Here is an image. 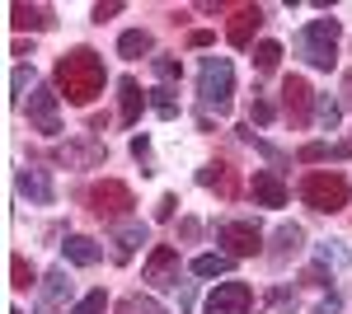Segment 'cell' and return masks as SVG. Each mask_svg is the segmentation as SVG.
I'll use <instances>...</instances> for the list:
<instances>
[{
  "mask_svg": "<svg viewBox=\"0 0 352 314\" xmlns=\"http://www.w3.org/2000/svg\"><path fill=\"white\" fill-rule=\"evenodd\" d=\"M292 300H296V295H292V291H287V287H277V291H272V295H268V305H272V310H287Z\"/></svg>",
  "mask_w": 352,
  "mask_h": 314,
  "instance_id": "obj_37",
  "label": "cell"
},
{
  "mask_svg": "<svg viewBox=\"0 0 352 314\" xmlns=\"http://www.w3.org/2000/svg\"><path fill=\"white\" fill-rule=\"evenodd\" d=\"M300 202H305L310 211L333 216V211L348 207V179H343L338 169H315V174L300 179Z\"/></svg>",
  "mask_w": 352,
  "mask_h": 314,
  "instance_id": "obj_3",
  "label": "cell"
},
{
  "mask_svg": "<svg viewBox=\"0 0 352 314\" xmlns=\"http://www.w3.org/2000/svg\"><path fill=\"white\" fill-rule=\"evenodd\" d=\"M277 61H282V43H272V38H263V43L254 47V66H258L263 76H272V71H277Z\"/></svg>",
  "mask_w": 352,
  "mask_h": 314,
  "instance_id": "obj_24",
  "label": "cell"
},
{
  "mask_svg": "<svg viewBox=\"0 0 352 314\" xmlns=\"http://www.w3.org/2000/svg\"><path fill=\"white\" fill-rule=\"evenodd\" d=\"M151 66H155V76H160V80H179V76H184V66H179L174 56H155Z\"/></svg>",
  "mask_w": 352,
  "mask_h": 314,
  "instance_id": "obj_33",
  "label": "cell"
},
{
  "mask_svg": "<svg viewBox=\"0 0 352 314\" xmlns=\"http://www.w3.org/2000/svg\"><path fill=\"white\" fill-rule=\"evenodd\" d=\"M56 159H61V164H99V159H109V150H104L94 136H85V141H76V146H61Z\"/></svg>",
  "mask_w": 352,
  "mask_h": 314,
  "instance_id": "obj_16",
  "label": "cell"
},
{
  "mask_svg": "<svg viewBox=\"0 0 352 314\" xmlns=\"http://www.w3.org/2000/svg\"><path fill=\"white\" fill-rule=\"evenodd\" d=\"M258 24H263V5H240V10H235V19H230V28H226L230 47H249V43H254V33H258Z\"/></svg>",
  "mask_w": 352,
  "mask_h": 314,
  "instance_id": "obj_12",
  "label": "cell"
},
{
  "mask_svg": "<svg viewBox=\"0 0 352 314\" xmlns=\"http://www.w3.org/2000/svg\"><path fill=\"white\" fill-rule=\"evenodd\" d=\"M56 89H61V99L76 108H89L94 104V94L104 89V61L94 47H71V52L56 61Z\"/></svg>",
  "mask_w": 352,
  "mask_h": 314,
  "instance_id": "obj_1",
  "label": "cell"
},
{
  "mask_svg": "<svg viewBox=\"0 0 352 314\" xmlns=\"http://www.w3.org/2000/svg\"><path fill=\"white\" fill-rule=\"evenodd\" d=\"M113 244H118V262H127L146 244V225L141 221H127V225H118V235H113Z\"/></svg>",
  "mask_w": 352,
  "mask_h": 314,
  "instance_id": "obj_20",
  "label": "cell"
},
{
  "mask_svg": "<svg viewBox=\"0 0 352 314\" xmlns=\"http://www.w3.org/2000/svg\"><path fill=\"white\" fill-rule=\"evenodd\" d=\"M141 108H146V94H141V85L132 76L118 80V117H122V127H136L141 122Z\"/></svg>",
  "mask_w": 352,
  "mask_h": 314,
  "instance_id": "obj_14",
  "label": "cell"
},
{
  "mask_svg": "<svg viewBox=\"0 0 352 314\" xmlns=\"http://www.w3.org/2000/svg\"><path fill=\"white\" fill-rule=\"evenodd\" d=\"M122 314H164V310L155 305V300H136L132 295V300H122Z\"/></svg>",
  "mask_w": 352,
  "mask_h": 314,
  "instance_id": "obj_35",
  "label": "cell"
},
{
  "mask_svg": "<svg viewBox=\"0 0 352 314\" xmlns=\"http://www.w3.org/2000/svg\"><path fill=\"white\" fill-rule=\"evenodd\" d=\"M320 262H324V267H343V262H348V254L329 239V244H320Z\"/></svg>",
  "mask_w": 352,
  "mask_h": 314,
  "instance_id": "obj_34",
  "label": "cell"
},
{
  "mask_svg": "<svg viewBox=\"0 0 352 314\" xmlns=\"http://www.w3.org/2000/svg\"><path fill=\"white\" fill-rule=\"evenodd\" d=\"M343 310V300H338V295H333V291H329L324 300H320V305H315V314H338Z\"/></svg>",
  "mask_w": 352,
  "mask_h": 314,
  "instance_id": "obj_38",
  "label": "cell"
},
{
  "mask_svg": "<svg viewBox=\"0 0 352 314\" xmlns=\"http://www.w3.org/2000/svg\"><path fill=\"white\" fill-rule=\"evenodd\" d=\"M132 207H136L132 188L118 183V179H104V183L89 188V211H94V216H104V221H118V216H127Z\"/></svg>",
  "mask_w": 352,
  "mask_h": 314,
  "instance_id": "obj_7",
  "label": "cell"
},
{
  "mask_svg": "<svg viewBox=\"0 0 352 314\" xmlns=\"http://www.w3.org/2000/svg\"><path fill=\"white\" fill-rule=\"evenodd\" d=\"M10 314H24V310H10Z\"/></svg>",
  "mask_w": 352,
  "mask_h": 314,
  "instance_id": "obj_43",
  "label": "cell"
},
{
  "mask_svg": "<svg viewBox=\"0 0 352 314\" xmlns=\"http://www.w3.org/2000/svg\"><path fill=\"white\" fill-rule=\"evenodd\" d=\"M174 207H179V197H174V192H164L160 207H155V221H174Z\"/></svg>",
  "mask_w": 352,
  "mask_h": 314,
  "instance_id": "obj_36",
  "label": "cell"
},
{
  "mask_svg": "<svg viewBox=\"0 0 352 314\" xmlns=\"http://www.w3.org/2000/svg\"><path fill=\"white\" fill-rule=\"evenodd\" d=\"M197 94H202V108L230 113V94H235V66H230V56H207L202 61Z\"/></svg>",
  "mask_w": 352,
  "mask_h": 314,
  "instance_id": "obj_4",
  "label": "cell"
},
{
  "mask_svg": "<svg viewBox=\"0 0 352 314\" xmlns=\"http://www.w3.org/2000/svg\"><path fill=\"white\" fill-rule=\"evenodd\" d=\"M230 254H202V258H192V277H221V272H230Z\"/></svg>",
  "mask_w": 352,
  "mask_h": 314,
  "instance_id": "obj_23",
  "label": "cell"
},
{
  "mask_svg": "<svg viewBox=\"0 0 352 314\" xmlns=\"http://www.w3.org/2000/svg\"><path fill=\"white\" fill-rule=\"evenodd\" d=\"M249 305H254V287L249 282H221L207 295V314H249Z\"/></svg>",
  "mask_w": 352,
  "mask_h": 314,
  "instance_id": "obj_9",
  "label": "cell"
},
{
  "mask_svg": "<svg viewBox=\"0 0 352 314\" xmlns=\"http://www.w3.org/2000/svg\"><path fill=\"white\" fill-rule=\"evenodd\" d=\"M249 192H254L258 207H287V183H282L277 169H258L254 183H249Z\"/></svg>",
  "mask_w": 352,
  "mask_h": 314,
  "instance_id": "obj_13",
  "label": "cell"
},
{
  "mask_svg": "<svg viewBox=\"0 0 352 314\" xmlns=\"http://www.w3.org/2000/svg\"><path fill=\"white\" fill-rule=\"evenodd\" d=\"M132 155L141 164V174H155V159H151V141L146 136H132Z\"/></svg>",
  "mask_w": 352,
  "mask_h": 314,
  "instance_id": "obj_30",
  "label": "cell"
},
{
  "mask_svg": "<svg viewBox=\"0 0 352 314\" xmlns=\"http://www.w3.org/2000/svg\"><path fill=\"white\" fill-rule=\"evenodd\" d=\"M352 150L348 146H329V141H310V146H300V164H320V159H348Z\"/></svg>",
  "mask_w": 352,
  "mask_h": 314,
  "instance_id": "obj_22",
  "label": "cell"
},
{
  "mask_svg": "<svg viewBox=\"0 0 352 314\" xmlns=\"http://www.w3.org/2000/svg\"><path fill=\"white\" fill-rule=\"evenodd\" d=\"M315 117H320V127H324V131H333V127H338V117H343V104L329 99V94H320V99H315Z\"/></svg>",
  "mask_w": 352,
  "mask_h": 314,
  "instance_id": "obj_27",
  "label": "cell"
},
{
  "mask_svg": "<svg viewBox=\"0 0 352 314\" xmlns=\"http://www.w3.org/2000/svg\"><path fill=\"white\" fill-rule=\"evenodd\" d=\"M14 188H19V197H28L33 207H52V202H56L52 179H47V169H38V164H24L19 179H14Z\"/></svg>",
  "mask_w": 352,
  "mask_h": 314,
  "instance_id": "obj_10",
  "label": "cell"
},
{
  "mask_svg": "<svg viewBox=\"0 0 352 314\" xmlns=\"http://www.w3.org/2000/svg\"><path fill=\"white\" fill-rule=\"evenodd\" d=\"M104 310H109V295H104V291H89L71 314H104Z\"/></svg>",
  "mask_w": 352,
  "mask_h": 314,
  "instance_id": "obj_31",
  "label": "cell"
},
{
  "mask_svg": "<svg viewBox=\"0 0 352 314\" xmlns=\"http://www.w3.org/2000/svg\"><path fill=\"white\" fill-rule=\"evenodd\" d=\"M33 282H38V277H33V262H28L24 254H14V258H10V287H14V291H28Z\"/></svg>",
  "mask_w": 352,
  "mask_h": 314,
  "instance_id": "obj_26",
  "label": "cell"
},
{
  "mask_svg": "<svg viewBox=\"0 0 352 314\" xmlns=\"http://www.w3.org/2000/svg\"><path fill=\"white\" fill-rule=\"evenodd\" d=\"M66 300H71V277H66V262H61V267L47 272V282H43V305H38V314L61 310Z\"/></svg>",
  "mask_w": 352,
  "mask_h": 314,
  "instance_id": "obj_15",
  "label": "cell"
},
{
  "mask_svg": "<svg viewBox=\"0 0 352 314\" xmlns=\"http://www.w3.org/2000/svg\"><path fill=\"white\" fill-rule=\"evenodd\" d=\"M146 287L151 291L179 287V249H169V244H155L151 249V258H146Z\"/></svg>",
  "mask_w": 352,
  "mask_h": 314,
  "instance_id": "obj_8",
  "label": "cell"
},
{
  "mask_svg": "<svg viewBox=\"0 0 352 314\" xmlns=\"http://www.w3.org/2000/svg\"><path fill=\"white\" fill-rule=\"evenodd\" d=\"M151 108H155L160 117H179V99H174V89H151Z\"/></svg>",
  "mask_w": 352,
  "mask_h": 314,
  "instance_id": "obj_29",
  "label": "cell"
},
{
  "mask_svg": "<svg viewBox=\"0 0 352 314\" xmlns=\"http://www.w3.org/2000/svg\"><path fill=\"white\" fill-rule=\"evenodd\" d=\"M343 94H348V108H352V76L343 80Z\"/></svg>",
  "mask_w": 352,
  "mask_h": 314,
  "instance_id": "obj_42",
  "label": "cell"
},
{
  "mask_svg": "<svg viewBox=\"0 0 352 314\" xmlns=\"http://www.w3.org/2000/svg\"><path fill=\"white\" fill-rule=\"evenodd\" d=\"M155 47V38L146 33V28H127L122 38H118V56H127V61H136V56H146Z\"/></svg>",
  "mask_w": 352,
  "mask_h": 314,
  "instance_id": "obj_21",
  "label": "cell"
},
{
  "mask_svg": "<svg viewBox=\"0 0 352 314\" xmlns=\"http://www.w3.org/2000/svg\"><path fill=\"white\" fill-rule=\"evenodd\" d=\"M197 183H202V188H221V192H230V174H226V164H207V169H197Z\"/></svg>",
  "mask_w": 352,
  "mask_h": 314,
  "instance_id": "obj_28",
  "label": "cell"
},
{
  "mask_svg": "<svg viewBox=\"0 0 352 314\" xmlns=\"http://www.w3.org/2000/svg\"><path fill=\"white\" fill-rule=\"evenodd\" d=\"M310 99H315V94H310V85H305L300 76H287V80H282V104H287V117H292L296 127H305V122H310Z\"/></svg>",
  "mask_w": 352,
  "mask_h": 314,
  "instance_id": "obj_11",
  "label": "cell"
},
{
  "mask_svg": "<svg viewBox=\"0 0 352 314\" xmlns=\"http://www.w3.org/2000/svg\"><path fill=\"white\" fill-rule=\"evenodd\" d=\"M300 249H305V230L300 225H277V235H272V262L296 258Z\"/></svg>",
  "mask_w": 352,
  "mask_h": 314,
  "instance_id": "obj_17",
  "label": "cell"
},
{
  "mask_svg": "<svg viewBox=\"0 0 352 314\" xmlns=\"http://www.w3.org/2000/svg\"><path fill=\"white\" fill-rule=\"evenodd\" d=\"M122 5H94V24H104V19H113Z\"/></svg>",
  "mask_w": 352,
  "mask_h": 314,
  "instance_id": "obj_40",
  "label": "cell"
},
{
  "mask_svg": "<svg viewBox=\"0 0 352 314\" xmlns=\"http://www.w3.org/2000/svg\"><path fill=\"white\" fill-rule=\"evenodd\" d=\"M338 33H343L338 19H310V24L296 33V52L305 56L315 71H333V61H338Z\"/></svg>",
  "mask_w": 352,
  "mask_h": 314,
  "instance_id": "obj_2",
  "label": "cell"
},
{
  "mask_svg": "<svg viewBox=\"0 0 352 314\" xmlns=\"http://www.w3.org/2000/svg\"><path fill=\"white\" fill-rule=\"evenodd\" d=\"M217 244H226L230 258H254L263 249V230H258V221H221Z\"/></svg>",
  "mask_w": 352,
  "mask_h": 314,
  "instance_id": "obj_5",
  "label": "cell"
},
{
  "mask_svg": "<svg viewBox=\"0 0 352 314\" xmlns=\"http://www.w3.org/2000/svg\"><path fill=\"white\" fill-rule=\"evenodd\" d=\"M10 24L14 28H38V33H43V28H52L56 19H52L47 5H10Z\"/></svg>",
  "mask_w": 352,
  "mask_h": 314,
  "instance_id": "obj_18",
  "label": "cell"
},
{
  "mask_svg": "<svg viewBox=\"0 0 352 314\" xmlns=\"http://www.w3.org/2000/svg\"><path fill=\"white\" fill-rule=\"evenodd\" d=\"M272 117H277V108H272L268 99H254V104H249V122H258V127H268Z\"/></svg>",
  "mask_w": 352,
  "mask_h": 314,
  "instance_id": "obj_32",
  "label": "cell"
},
{
  "mask_svg": "<svg viewBox=\"0 0 352 314\" xmlns=\"http://www.w3.org/2000/svg\"><path fill=\"white\" fill-rule=\"evenodd\" d=\"M38 89V76H33V66H19L14 76H10V99L14 104H24V94H33Z\"/></svg>",
  "mask_w": 352,
  "mask_h": 314,
  "instance_id": "obj_25",
  "label": "cell"
},
{
  "mask_svg": "<svg viewBox=\"0 0 352 314\" xmlns=\"http://www.w3.org/2000/svg\"><path fill=\"white\" fill-rule=\"evenodd\" d=\"M197 230H202V225H197L192 216H188V221H184V225H179V235H184V239H197Z\"/></svg>",
  "mask_w": 352,
  "mask_h": 314,
  "instance_id": "obj_41",
  "label": "cell"
},
{
  "mask_svg": "<svg viewBox=\"0 0 352 314\" xmlns=\"http://www.w3.org/2000/svg\"><path fill=\"white\" fill-rule=\"evenodd\" d=\"M188 43H192V47H207V43H212V28H192Z\"/></svg>",
  "mask_w": 352,
  "mask_h": 314,
  "instance_id": "obj_39",
  "label": "cell"
},
{
  "mask_svg": "<svg viewBox=\"0 0 352 314\" xmlns=\"http://www.w3.org/2000/svg\"><path fill=\"white\" fill-rule=\"evenodd\" d=\"M28 127L33 131H43V136H61V94H52L47 85H38L33 94H28Z\"/></svg>",
  "mask_w": 352,
  "mask_h": 314,
  "instance_id": "obj_6",
  "label": "cell"
},
{
  "mask_svg": "<svg viewBox=\"0 0 352 314\" xmlns=\"http://www.w3.org/2000/svg\"><path fill=\"white\" fill-rule=\"evenodd\" d=\"M99 258H104V249H99L89 235H71V239H66V262H76V267H94Z\"/></svg>",
  "mask_w": 352,
  "mask_h": 314,
  "instance_id": "obj_19",
  "label": "cell"
}]
</instances>
